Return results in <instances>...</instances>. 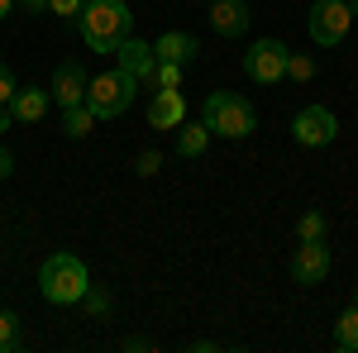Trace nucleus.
I'll return each instance as SVG.
<instances>
[{"label": "nucleus", "mask_w": 358, "mask_h": 353, "mask_svg": "<svg viewBox=\"0 0 358 353\" xmlns=\"http://www.w3.org/2000/svg\"><path fill=\"white\" fill-rule=\"evenodd\" d=\"M77 29H82L86 48L115 53V48L134 34V10H129L124 0H86V10L77 15Z\"/></svg>", "instance_id": "obj_1"}, {"label": "nucleus", "mask_w": 358, "mask_h": 353, "mask_svg": "<svg viewBox=\"0 0 358 353\" xmlns=\"http://www.w3.org/2000/svg\"><path fill=\"white\" fill-rule=\"evenodd\" d=\"M86 287H91V272L77 253H53L43 268H38V291L43 301H53V305H82Z\"/></svg>", "instance_id": "obj_2"}, {"label": "nucleus", "mask_w": 358, "mask_h": 353, "mask_svg": "<svg viewBox=\"0 0 358 353\" xmlns=\"http://www.w3.org/2000/svg\"><path fill=\"white\" fill-rule=\"evenodd\" d=\"M201 120H206L210 134H220V138H248L258 129V110L248 106L244 96H234V91H210L206 106H201Z\"/></svg>", "instance_id": "obj_3"}, {"label": "nucleus", "mask_w": 358, "mask_h": 353, "mask_svg": "<svg viewBox=\"0 0 358 353\" xmlns=\"http://www.w3.org/2000/svg\"><path fill=\"white\" fill-rule=\"evenodd\" d=\"M134 96H138V77H129L124 67H110V72H101V77L86 82V106H91L96 120L124 115V110L134 106Z\"/></svg>", "instance_id": "obj_4"}, {"label": "nucleus", "mask_w": 358, "mask_h": 353, "mask_svg": "<svg viewBox=\"0 0 358 353\" xmlns=\"http://www.w3.org/2000/svg\"><path fill=\"white\" fill-rule=\"evenodd\" d=\"M349 29H354V10H349V0H315L310 15H306V34H310V43H320V48L344 43Z\"/></svg>", "instance_id": "obj_5"}, {"label": "nucleus", "mask_w": 358, "mask_h": 353, "mask_svg": "<svg viewBox=\"0 0 358 353\" xmlns=\"http://www.w3.org/2000/svg\"><path fill=\"white\" fill-rule=\"evenodd\" d=\"M287 43L282 38H258L253 48L244 53V72H248V82H258V86H277L282 77H287Z\"/></svg>", "instance_id": "obj_6"}, {"label": "nucleus", "mask_w": 358, "mask_h": 353, "mask_svg": "<svg viewBox=\"0 0 358 353\" xmlns=\"http://www.w3.org/2000/svg\"><path fill=\"white\" fill-rule=\"evenodd\" d=\"M292 138H296L301 148H330L334 138H339V120H334V110L330 106L296 110V120H292Z\"/></svg>", "instance_id": "obj_7"}, {"label": "nucleus", "mask_w": 358, "mask_h": 353, "mask_svg": "<svg viewBox=\"0 0 358 353\" xmlns=\"http://www.w3.org/2000/svg\"><path fill=\"white\" fill-rule=\"evenodd\" d=\"M330 277V244L325 239H306L292 258V282L296 287H320Z\"/></svg>", "instance_id": "obj_8"}, {"label": "nucleus", "mask_w": 358, "mask_h": 353, "mask_svg": "<svg viewBox=\"0 0 358 353\" xmlns=\"http://www.w3.org/2000/svg\"><path fill=\"white\" fill-rule=\"evenodd\" d=\"M86 67L72 57V62H57V72H53V82H48V96H53V106H82L86 101Z\"/></svg>", "instance_id": "obj_9"}, {"label": "nucleus", "mask_w": 358, "mask_h": 353, "mask_svg": "<svg viewBox=\"0 0 358 353\" xmlns=\"http://www.w3.org/2000/svg\"><path fill=\"white\" fill-rule=\"evenodd\" d=\"M153 62H158V57H153V43H143V38H134V34L115 48V67H124L129 77H138V82L153 77Z\"/></svg>", "instance_id": "obj_10"}, {"label": "nucleus", "mask_w": 358, "mask_h": 353, "mask_svg": "<svg viewBox=\"0 0 358 353\" xmlns=\"http://www.w3.org/2000/svg\"><path fill=\"white\" fill-rule=\"evenodd\" d=\"M153 57L158 62H177V67H187L201 57V43H196V34H182V29H167L163 38L153 43Z\"/></svg>", "instance_id": "obj_11"}, {"label": "nucleus", "mask_w": 358, "mask_h": 353, "mask_svg": "<svg viewBox=\"0 0 358 353\" xmlns=\"http://www.w3.org/2000/svg\"><path fill=\"white\" fill-rule=\"evenodd\" d=\"M182 120H187L182 91H153V101H148V129H177Z\"/></svg>", "instance_id": "obj_12"}, {"label": "nucleus", "mask_w": 358, "mask_h": 353, "mask_svg": "<svg viewBox=\"0 0 358 353\" xmlns=\"http://www.w3.org/2000/svg\"><path fill=\"white\" fill-rule=\"evenodd\" d=\"M210 29L224 38H239L248 29V0H210Z\"/></svg>", "instance_id": "obj_13"}, {"label": "nucleus", "mask_w": 358, "mask_h": 353, "mask_svg": "<svg viewBox=\"0 0 358 353\" xmlns=\"http://www.w3.org/2000/svg\"><path fill=\"white\" fill-rule=\"evenodd\" d=\"M48 106H53L48 86H43V91H38V86H20V91H15V101H10V110H15V120H20V124H38V120L48 115Z\"/></svg>", "instance_id": "obj_14"}, {"label": "nucleus", "mask_w": 358, "mask_h": 353, "mask_svg": "<svg viewBox=\"0 0 358 353\" xmlns=\"http://www.w3.org/2000/svg\"><path fill=\"white\" fill-rule=\"evenodd\" d=\"M206 148H210V129H206V120H196V124L182 120V124H177V153H182V158H201Z\"/></svg>", "instance_id": "obj_15"}, {"label": "nucleus", "mask_w": 358, "mask_h": 353, "mask_svg": "<svg viewBox=\"0 0 358 353\" xmlns=\"http://www.w3.org/2000/svg\"><path fill=\"white\" fill-rule=\"evenodd\" d=\"M334 349L358 353V301H349L339 310V320H334Z\"/></svg>", "instance_id": "obj_16"}, {"label": "nucleus", "mask_w": 358, "mask_h": 353, "mask_svg": "<svg viewBox=\"0 0 358 353\" xmlns=\"http://www.w3.org/2000/svg\"><path fill=\"white\" fill-rule=\"evenodd\" d=\"M96 124H101V120L91 115L86 101H82V106H67V110H62V134H67V138H86Z\"/></svg>", "instance_id": "obj_17"}, {"label": "nucleus", "mask_w": 358, "mask_h": 353, "mask_svg": "<svg viewBox=\"0 0 358 353\" xmlns=\"http://www.w3.org/2000/svg\"><path fill=\"white\" fill-rule=\"evenodd\" d=\"M148 86H153V91H182V67H177V62H153Z\"/></svg>", "instance_id": "obj_18"}, {"label": "nucleus", "mask_w": 358, "mask_h": 353, "mask_svg": "<svg viewBox=\"0 0 358 353\" xmlns=\"http://www.w3.org/2000/svg\"><path fill=\"white\" fill-rule=\"evenodd\" d=\"M24 339H20V315L15 310H0V353H10V349H20Z\"/></svg>", "instance_id": "obj_19"}, {"label": "nucleus", "mask_w": 358, "mask_h": 353, "mask_svg": "<svg viewBox=\"0 0 358 353\" xmlns=\"http://www.w3.org/2000/svg\"><path fill=\"white\" fill-rule=\"evenodd\" d=\"M296 239H325V215H320V210H306L301 219H296Z\"/></svg>", "instance_id": "obj_20"}, {"label": "nucleus", "mask_w": 358, "mask_h": 353, "mask_svg": "<svg viewBox=\"0 0 358 353\" xmlns=\"http://www.w3.org/2000/svg\"><path fill=\"white\" fill-rule=\"evenodd\" d=\"M287 77H292V82H310V77H315V57L287 53Z\"/></svg>", "instance_id": "obj_21"}, {"label": "nucleus", "mask_w": 358, "mask_h": 353, "mask_svg": "<svg viewBox=\"0 0 358 353\" xmlns=\"http://www.w3.org/2000/svg\"><path fill=\"white\" fill-rule=\"evenodd\" d=\"M82 305L91 310V315H110V291H101V287H86Z\"/></svg>", "instance_id": "obj_22"}, {"label": "nucleus", "mask_w": 358, "mask_h": 353, "mask_svg": "<svg viewBox=\"0 0 358 353\" xmlns=\"http://www.w3.org/2000/svg\"><path fill=\"white\" fill-rule=\"evenodd\" d=\"M48 10H53L57 20H67V24H77V15L86 10V0H48Z\"/></svg>", "instance_id": "obj_23"}, {"label": "nucleus", "mask_w": 358, "mask_h": 353, "mask_svg": "<svg viewBox=\"0 0 358 353\" xmlns=\"http://www.w3.org/2000/svg\"><path fill=\"white\" fill-rule=\"evenodd\" d=\"M158 167H163V153H158V148H143V153L134 158V172H138V177H153Z\"/></svg>", "instance_id": "obj_24"}, {"label": "nucleus", "mask_w": 358, "mask_h": 353, "mask_svg": "<svg viewBox=\"0 0 358 353\" xmlns=\"http://www.w3.org/2000/svg\"><path fill=\"white\" fill-rule=\"evenodd\" d=\"M15 91H20V86H15V72L0 62V106H10V101H15Z\"/></svg>", "instance_id": "obj_25"}, {"label": "nucleus", "mask_w": 358, "mask_h": 353, "mask_svg": "<svg viewBox=\"0 0 358 353\" xmlns=\"http://www.w3.org/2000/svg\"><path fill=\"white\" fill-rule=\"evenodd\" d=\"M10 172H15V158H10V148H5V143H0V182H5V177H10Z\"/></svg>", "instance_id": "obj_26"}, {"label": "nucleus", "mask_w": 358, "mask_h": 353, "mask_svg": "<svg viewBox=\"0 0 358 353\" xmlns=\"http://www.w3.org/2000/svg\"><path fill=\"white\" fill-rule=\"evenodd\" d=\"M10 124H15V110H10V106H0V134H5Z\"/></svg>", "instance_id": "obj_27"}, {"label": "nucleus", "mask_w": 358, "mask_h": 353, "mask_svg": "<svg viewBox=\"0 0 358 353\" xmlns=\"http://www.w3.org/2000/svg\"><path fill=\"white\" fill-rule=\"evenodd\" d=\"M20 5H24V10H34V15H38V10H48V0H20Z\"/></svg>", "instance_id": "obj_28"}, {"label": "nucleus", "mask_w": 358, "mask_h": 353, "mask_svg": "<svg viewBox=\"0 0 358 353\" xmlns=\"http://www.w3.org/2000/svg\"><path fill=\"white\" fill-rule=\"evenodd\" d=\"M10 10H15V0H0V20H5V15H10Z\"/></svg>", "instance_id": "obj_29"}, {"label": "nucleus", "mask_w": 358, "mask_h": 353, "mask_svg": "<svg viewBox=\"0 0 358 353\" xmlns=\"http://www.w3.org/2000/svg\"><path fill=\"white\" fill-rule=\"evenodd\" d=\"M349 10H354V15H358V0H349Z\"/></svg>", "instance_id": "obj_30"}]
</instances>
